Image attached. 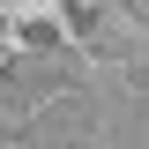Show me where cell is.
Returning a JSON list of instances; mask_svg holds the SVG:
<instances>
[{"label":"cell","mask_w":149,"mask_h":149,"mask_svg":"<svg viewBox=\"0 0 149 149\" xmlns=\"http://www.w3.org/2000/svg\"><path fill=\"white\" fill-rule=\"evenodd\" d=\"M127 8H134V15H142V30H149V0H127Z\"/></svg>","instance_id":"3"},{"label":"cell","mask_w":149,"mask_h":149,"mask_svg":"<svg viewBox=\"0 0 149 149\" xmlns=\"http://www.w3.org/2000/svg\"><path fill=\"white\" fill-rule=\"evenodd\" d=\"M22 45H37V52H52V45H60V22H30V30H22Z\"/></svg>","instance_id":"2"},{"label":"cell","mask_w":149,"mask_h":149,"mask_svg":"<svg viewBox=\"0 0 149 149\" xmlns=\"http://www.w3.org/2000/svg\"><path fill=\"white\" fill-rule=\"evenodd\" d=\"M82 74H90V67H82L67 45H52V52H37V45H30V60H8V67H0V112H8V119H30L37 104L67 97Z\"/></svg>","instance_id":"1"}]
</instances>
